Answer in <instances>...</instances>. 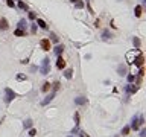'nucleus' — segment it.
<instances>
[{"mask_svg": "<svg viewBox=\"0 0 146 137\" xmlns=\"http://www.w3.org/2000/svg\"><path fill=\"white\" fill-rule=\"evenodd\" d=\"M49 62H50V60H49V58H44V60L41 61V67H40L41 75H47V73H49V70H50Z\"/></svg>", "mask_w": 146, "mask_h": 137, "instance_id": "f257e3e1", "label": "nucleus"}, {"mask_svg": "<svg viewBox=\"0 0 146 137\" xmlns=\"http://www.w3.org/2000/svg\"><path fill=\"white\" fill-rule=\"evenodd\" d=\"M14 98H15V93L9 87H6V88H5V102L9 104L11 101H14Z\"/></svg>", "mask_w": 146, "mask_h": 137, "instance_id": "f03ea898", "label": "nucleus"}, {"mask_svg": "<svg viewBox=\"0 0 146 137\" xmlns=\"http://www.w3.org/2000/svg\"><path fill=\"white\" fill-rule=\"evenodd\" d=\"M125 91H126V94H130V93H136V91L138 90V85H134V84H128V85H125Z\"/></svg>", "mask_w": 146, "mask_h": 137, "instance_id": "7ed1b4c3", "label": "nucleus"}, {"mask_svg": "<svg viewBox=\"0 0 146 137\" xmlns=\"http://www.w3.org/2000/svg\"><path fill=\"white\" fill-rule=\"evenodd\" d=\"M40 47L43 50H50V40L49 38H43L40 41Z\"/></svg>", "mask_w": 146, "mask_h": 137, "instance_id": "20e7f679", "label": "nucleus"}, {"mask_svg": "<svg viewBox=\"0 0 146 137\" xmlns=\"http://www.w3.org/2000/svg\"><path fill=\"white\" fill-rule=\"evenodd\" d=\"M138 127H140V122H138V116H134V117L131 119V127H130V128H132L134 131H137V129H138Z\"/></svg>", "mask_w": 146, "mask_h": 137, "instance_id": "39448f33", "label": "nucleus"}, {"mask_svg": "<svg viewBox=\"0 0 146 137\" xmlns=\"http://www.w3.org/2000/svg\"><path fill=\"white\" fill-rule=\"evenodd\" d=\"M117 72H119L120 76H126V75H128V67L123 66V64H120L119 67H117Z\"/></svg>", "mask_w": 146, "mask_h": 137, "instance_id": "423d86ee", "label": "nucleus"}, {"mask_svg": "<svg viewBox=\"0 0 146 137\" xmlns=\"http://www.w3.org/2000/svg\"><path fill=\"white\" fill-rule=\"evenodd\" d=\"M9 27V25H8V20L5 18V17H0V29L2 31H6Z\"/></svg>", "mask_w": 146, "mask_h": 137, "instance_id": "0eeeda50", "label": "nucleus"}, {"mask_svg": "<svg viewBox=\"0 0 146 137\" xmlns=\"http://www.w3.org/2000/svg\"><path fill=\"white\" fill-rule=\"evenodd\" d=\"M53 98H55V91H52V93H50V94H47L46 98H44V99L41 101V105H47V104H49V102L52 101Z\"/></svg>", "mask_w": 146, "mask_h": 137, "instance_id": "6e6552de", "label": "nucleus"}, {"mask_svg": "<svg viewBox=\"0 0 146 137\" xmlns=\"http://www.w3.org/2000/svg\"><path fill=\"white\" fill-rule=\"evenodd\" d=\"M75 104L76 105H85L87 104V98H84V96H78V98H75Z\"/></svg>", "mask_w": 146, "mask_h": 137, "instance_id": "1a4fd4ad", "label": "nucleus"}, {"mask_svg": "<svg viewBox=\"0 0 146 137\" xmlns=\"http://www.w3.org/2000/svg\"><path fill=\"white\" fill-rule=\"evenodd\" d=\"M111 37H113V35H111V32H110L108 29H105V31L102 32V37H100V38H102L104 41H108V40H111Z\"/></svg>", "mask_w": 146, "mask_h": 137, "instance_id": "9d476101", "label": "nucleus"}, {"mask_svg": "<svg viewBox=\"0 0 146 137\" xmlns=\"http://www.w3.org/2000/svg\"><path fill=\"white\" fill-rule=\"evenodd\" d=\"M134 62H136V66L137 67H143V62H145V58H143V55H138L136 60H134Z\"/></svg>", "mask_w": 146, "mask_h": 137, "instance_id": "9b49d317", "label": "nucleus"}, {"mask_svg": "<svg viewBox=\"0 0 146 137\" xmlns=\"http://www.w3.org/2000/svg\"><path fill=\"white\" fill-rule=\"evenodd\" d=\"M57 67L58 68H64L65 67V61H64V58H63V56H58V60H57Z\"/></svg>", "mask_w": 146, "mask_h": 137, "instance_id": "f8f14e48", "label": "nucleus"}, {"mask_svg": "<svg viewBox=\"0 0 146 137\" xmlns=\"http://www.w3.org/2000/svg\"><path fill=\"white\" fill-rule=\"evenodd\" d=\"M53 52H55V55H57V56H59L61 53H63V52H64V46H63V44H58V46H57V47H55V49H53Z\"/></svg>", "mask_w": 146, "mask_h": 137, "instance_id": "ddd939ff", "label": "nucleus"}, {"mask_svg": "<svg viewBox=\"0 0 146 137\" xmlns=\"http://www.w3.org/2000/svg\"><path fill=\"white\" fill-rule=\"evenodd\" d=\"M64 78L65 79H72L73 78V70H72V68H65V70H64Z\"/></svg>", "mask_w": 146, "mask_h": 137, "instance_id": "4468645a", "label": "nucleus"}, {"mask_svg": "<svg viewBox=\"0 0 146 137\" xmlns=\"http://www.w3.org/2000/svg\"><path fill=\"white\" fill-rule=\"evenodd\" d=\"M26 27H27V21H26L24 18H21V20L18 21V29L23 31V29H26Z\"/></svg>", "mask_w": 146, "mask_h": 137, "instance_id": "2eb2a0df", "label": "nucleus"}, {"mask_svg": "<svg viewBox=\"0 0 146 137\" xmlns=\"http://www.w3.org/2000/svg\"><path fill=\"white\" fill-rule=\"evenodd\" d=\"M37 25L40 26L41 29H47V23L44 21V20H41V18H38V20H37Z\"/></svg>", "mask_w": 146, "mask_h": 137, "instance_id": "dca6fc26", "label": "nucleus"}, {"mask_svg": "<svg viewBox=\"0 0 146 137\" xmlns=\"http://www.w3.org/2000/svg\"><path fill=\"white\" fill-rule=\"evenodd\" d=\"M32 123H33L32 119H26V120L23 122V127H24L26 129H29V128H32Z\"/></svg>", "mask_w": 146, "mask_h": 137, "instance_id": "f3484780", "label": "nucleus"}, {"mask_svg": "<svg viewBox=\"0 0 146 137\" xmlns=\"http://www.w3.org/2000/svg\"><path fill=\"white\" fill-rule=\"evenodd\" d=\"M14 35H15V37H24V35H26V32H24V31H21V29H17V31L14 32Z\"/></svg>", "mask_w": 146, "mask_h": 137, "instance_id": "a211bd4d", "label": "nucleus"}, {"mask_svg": "<svg viewBox=\"0 0 146 137\" xmlns=\"http://www.w3.org/2000/svg\"><path fill=\"white\" fill-rule=\"evenodd\" d=\"M41 90L44 91V93H46V91H49V90H50V82H44L43 87H41Z\"/></svg>", "mask_w": 146, "mask_h": 137, "instance_id": "6ab92c4d", "label": "nucleus"}, {"mask_svg": "<svg viewBox=\"0 0 146 137\" xmlns=\"http://www.w3.org/2000/svg\"><path fill=\"white\" fill-rule=\"evenodd\" d=\"M134 14H136V17H140V15H142V6H136V9H134Z\"/></svg>", "mask_w": 146, "mask_h": 137, "instance_id": "aec40b11", "label": "nucleus"}, {"mask_svg": "<svg viewBox=\"0 0 146 137\" xmlns=\"http://www.w3.org/2000/svg\"><path fill=\"white\" fill-rule=\"evenodd\" d=\"M132 44L136 46V49H138V47H140V40H138L137 37H134V38H132Z\"/></svg>", "mask_w": 146, "mask_h": 137, "instance_id": "412c9836", "label": "nucleus"}, {"mask_svg": "<svg viewBox=\"0 0 146 137\" xmlns=\"http://www.w3.org/2000/svg\"><path fill=\"white\" fill-rule=\"evenodd\" d=\"M75 6H76L78 9H82V8H84V2H81V0H76V2H75Z\"/></svg>", "mask_w": 146, "mask_h": 137, "instance_id": "4be33fe9", "label": "nucleus"}, {"mask_svg": "<svg viewBox=\"0 0 146 137\" xmlns=\"http://www.w3.org/2000/svg\"><path fill=\"white\" fill-rule=\"evenodd\" d=\"M130 129H131L130 127H123V128H122V134H123V136H128V133H130Z\"/></svg>", "mask_w": 146, "mask_h": 137, "instance_id": "5701e85b", "label": "nucleus"}, {"mask_svg": "<svg viewBox=\"0 0 146 137\" xmlns=\"http://www.w3.org/2000/svg\"><path fill=\"white\" fill-rule=\"evenodd\" d=\"M18 8H20V9H24V11H26V9H27V5H26L24 2H18Z\"/></svg>", "mask_w": 146, "mask_h": 137, "instance_id": "b1692460", "label": "nucleus"}, {"mask_svg": "<svg viewBox=\"0 0 146 137\" xmlns=\"http://www.w3.org/2000/svg\"><path fill=\"white\" fill-rule=\"evenodd\" d=\"M50 40H52L53 43H58V41H59V40H58V37L55 35V34H50Z\"/></svg>", "mask_w": 146, "mask_h": 137, "instance_id": "393cba45", "label": "nucleus"}, {"mask_svg": "<svg viewBox=\"0 0 146 137\" xmlns=\"http://www.w3.org/2000/svg\"><path fill=\"white\" fill-rule=\"evenodd\" d=\"M126 79H128V82H132L134 79H136V76H134V75H131V73H130V75H126Z\"/></svg>", "mask_w": 146, "mask_h": 137, "instance_id": "a878e982", "label": "nucleus"}, {"mask_svg": "<svg viewBox=\"0 0 146 137\" xmlns=\"http://www.w3.org/2000/svg\"><path fill=\"white\" fill-rule=\"evenodd\" d=\"M79 133V125H75V128L72 129V134H78Z\"/></svg>", "mask_w": 146, "mask_h": 137, "instance_id": "bb28decb", "label": "nucleus"}, {"mask_svg": "<svg viewBox=\"0 0 146 137\" xmlns=\"http://www.w3.org/2000/svg\"><path fill=\"white\" fill-rule=\"evenodd\" d=\"M75 125H79V113H75Z\"/></svg>", "mask_w": 146, "mask_h": 137, "instance_id": "cd10ccee", "label": "nucleus"}, {"mask_svg": "<svg viewBox=\"0 0 146 137\" xmlns=\"http://www.w3.org/2000/svg\"><path fill=\"white\" fill-rule=\"evenodd\" d=\"M6 5L9 8H14V2H12V0H6Z\"/></svg>", "mask_w": 146, "mask_h": 137, "instance_id": "c85d7f7f", "label": "nucleus"}, {"mask_svg": "<svg viewBox=\"0 0 146 137\" xmlns=\"http://www.w3.org/2000/svg\"><path fill=\"white\" fill-rule=\"evenodd\" d=\"M58 88H59V82H55V84H53V91H55V93H57Z\"/></svg>", "mask_w": 146, "mask_h": 137, "instance_id": "c756f323", "label": "nucleus"}, {"mask_svg": "<svg viewBox=\"0 0 146 137\" xmlns=\"http://www.w3.org/2000/svg\"><path fill=\"white\" fill-rule=\"evenodd\" d=\"M29 18H31V20L37 18V14H35V12H29Z\"/></svg>", "mask_w": 146, "mask_h": 137, "instance_id": "7c9ffc66", "label": "nucleus"}, {"mask_svg": "<svg viewBox=\"0 0 146 137\" xmlns=\"http://www.w3.org/2000/svg\"><path fill=\"white\" fill-rule=\"evenodd\" d=\"M35 134H37V131L33 129V128H31V131H29V136H31V137H33Z\"/></svg>", "mask_w": 146, "mask_h": 137, "instance_id": "2f4dec72", "label": "nucleus"}, {"mask_svg": "<svg viewBox=\"0 0 146 137\" xmlns=\"http://www.w3.org/2000/svg\"><path fill=\"white\" fill-rule=\"evenodd\" d=\"M17 79H18V81H23V79H26V76L24 75H17Z\"/></svg>", "mask_w": 146, "mask_h": 137, "instance_id": "473e14b6", "label": "nucleus"}, {"mask_svg": "<svg viewBox=\"0 0 146 137\" xmlns=\"http://www.w3.org/2000/svg\"><path fill=\"white\" fill-rule=\"evenodd\" d=\"M31 31H32V34H35V32H37V25H32V27H31Z\"/></svg>", "mask_w": 146, "mask_h": 137, "instance_id": "72a5a7b5", "label": "nucleus"}, {"mask_svg": "<svg viewBox=\"0 0 146 137\" xmlns=\"http://www.w3.org/2000/svg\"><path fill=\"white\" fill-rule=\"evenodd\" d=\"M79 136H81V137H90L88 134H85V133H84V131H79Z\"/></svg>", "mask_w": 146, "mask_h": 137, "instance_id": "f704fd0d", "label": "nucleus"}, {"mask_svg": "<svg viewBox=\"0 0 146 137\" xmlns=\"http://www.w3.org/2000/svg\"><path fill=\"white\" fill-rule=\"evenodd\" d=\"M140 137H146V131H145V129L140 131Z\"/></svg>", "mask_w": 146, "mask_h": 137, "instance_id": "c9c22d12", "label": "nucleus"}, {"mask_svg": "<svg viewBox=\"0 0 146 137\" xmlns=\"http://www.w3.org/2000/svg\"><path fill=\"white\" fill-rule=\"evenodd\" d=\"M99 25H100V20H96V21H94V26H96V27H99Z\"/></svg>", "mask_w": 146, "mask_h": 137, "instance_id": "e433bc0d", "label": "nucleus"}, {"mask_svg": "<svg viewBox=\"0 0 146 137\" xmlns=\"http://www.w3.org/2000/svg\"><path fill=\"white\" fill-rule=\"evenodd\" d=\"M70 2H73V3H75V2H76V0H70Z\"/></svg>", "mask_w": 146, "mask_h": 137, "instance_id": "4c0bfd02", "label": "nucleus"}, {"mask_svg": "<svg viewBox=\"0 0 146 137\" xmlns=\"http://www.w3.org/2000/svg\"><path fill=\"white\" fill-rule=\"evenodd\" d=\"M114 137H119V136H114Z\"/></svg>", "mask_w": 146, "mask_h": 137, "instance_id": "58836bf2", "label": "nucleus"}, {"mask_svg": "<svg viewBox=\"0 0 146 137\" xmlns=\"http://www.w3.org/2000/svg\"><path fill=\"white\" fill-rule=\"evenodd\" d=\"M69 137H73V136H69Z\"/></svg>", "mask_w": 146, "mask_h": 137, "instance_id": "ea45409f", "label": "nucleus"}]
</instances>
